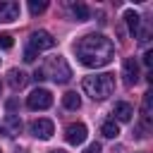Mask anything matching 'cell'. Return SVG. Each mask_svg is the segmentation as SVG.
<instances>
[{
	"instance_id": "1",
	"label": "cell",
	"mask_w": 153,
	"mask_h": 153,
	"mask_svg": "<svg viewBox=\"0 0 153 153\" xmlns=\"http://www.w3.org/2000/svg\"><path fill=\"white\" fill-rule=\"evenodd\" d=\"M74 53L81 65L98 69V67H105L115 57V45L103 33H86L84 38H79L74 43Z\"/></svg>"
},
{
	"instance_id": "2",
	"label": "cell",
	"mask_w": 153,
	"mask_h": 153,
	"mask_svg": "<svg viewBox=\"0 0 153 153\" xmlns=\"http://www.w3.org/2000/svg\"><path fill=\"white\" fill-rule=\"evenodd\" d=\"M81 88L93 100H105L115 88V74H108V72L105 74H91L81 81Z\"/></svg>"
},
{
	"instance_id": "3",
	"label": "cell",
	"mask_w": 153,
	"mask_h": 153,
	"mask_svg": "<svg viewBox=\"0 0 153 153\" xmlns=\"http://www.w3.org/2000/svg\"><path fill=\"white\" fill-rule=\"evenodd\" d=\"M41 72H43L45 79H53L55 84H67V81L72 79V69H69V65H67V60H65L62 55L48 57L45 65L41 67Z\"/></svg>"
},
{
	"instance_id": "4",
	"label": "cell",
	"mask_w": 153,
	"mask_h": 153,
	"mask_svg": "<svg viewBox=\"0 0 153 153\" xmlns=\"http://www.w3.org/2000/svg\"><path fill=\"white\" fill-rule=\"evenodd\" d=\"M26 105L31 110H48L53 105V93L48 88H33L26 98Z\"/></svg>"
},
{
	"instance_id": "5",
	"label": "cell",
	"mask_w": 153,
	"mask_h": 153,
	"mask_svg": "<svg viewBox=\"0 0 153 153\" xmlns=\"http://www.w3.org/2000/svg\"><path fill=\"white\" fill-rule=\"evenodd\" d=\"M53 45H55V38H53L48 31H33L31 38H29V50H33L36 55H38L41 50H50Z\"/></svg>"
},
{
	"instance_id": "6",
	"label": "cell",
	"mask_w": 153,
	"mask_h": 153,
	"mask_svg": "<svg viewBox=\"0 0 153 153\" xmlns=\"http://www.w3.org/2000/svg\"><path fill=\"white\" fill-rule=\"evenodd\" d=\"M29 129H31V134H33L36 139H41V141H48V139L55 134V124H53L50 120H43V117H41V120H33Z\"/></svg>"
},
{
	"instance_id": "7",
	"label": "cell",
	"mask_w": 153,
	"mask_h": 153,
	"mask_svg": "<svg viewBox=\"0 0 153 153\" xmlns=\"http://www.w3.org/2000/svg\"><path fill=\"white\" fill-rule=\"evenodd\" d=\"M86 124H81V122H72L67 129H65V139H67V143H72V146H79V143H84L86 141Z\"/></svg>"
},
{
	"instance_id": "8",
	"label": "cell",
	"mask_w": 153,
	"mask_h": 153,
	"mask_svg": "<svg viewBox=\"0 0 153 153\" xmlns=\"http://www.w3.org/2000/svg\"><path fill=\"white\" fill-rule=\"evenodd\" d=\"M19 12H22L19 2H14V0H5V2H0V22H2V24H10V22L19 19Z\"/></svg>"
},
{
	"instance_id": "9",
	"label": "cell",
	"mask_w": 153,
	"mask_h": 153,
	"mask_svg": "<svg viewBox=\"0 0 153 153\" xmlns=\"http://www.w3.org/2000/svg\"><path fill=\"white\" fill-rule=\"evenodd\" d=\"M122 76H124V84L127 86H134L139 81V62L134 57H127L124 65H122Z\"/></svg>"
},
{
	"instance_id": "10",
	"label": "cell",
	"mask_w": 153,
	"mask_h": 153,
	"mask_svg": "<svg viewBox=\"0 0 153 153\" xmlns=\"http://www.w3.org/2000/svg\"><path fill=\"white\" fill-rule=\"evenodd\" d=\"M0 131H2V136H17L22 131V120L17 115H7L2 127H0Z\"/></svg>"
},
{
	"instance_id": "11",
	"label": "cell",
	"mask_w": 153,
	"mask_h": 153,
	"mask_svg": "<svg viewBox=\"0 0 153 153\" xmlns=\"http://www.w3.org/2000/svg\"><path fill=\"white\" fill-rule=\"evenodd\" d=\"M112 115H115V120L117 122H129L131 120V115H134V108L129 105V103H115V108H112Z\"/></svg>"
},
{
	"instance_id": "12",
	"label": "cell",
	"mask_w": 153,
	"mask_h": 153,
	"mask_svg": "<svg viewBox=\"0 0 153 153\" xmlns=\"http://www.w3.org/2000/svg\"><path fill=\"white\" fill-rule=\"evenodd\" d=\"M7 76H10V86H12V88H24L26 81H29L26 72H22V69H10Z\"/></svg>"
},
{
	"instance_id": "13",
	"label": "cell",
	"mask_w": 153,
	"mask_h": 153,
	"mask_svg": "<svg viewBox=\"0 0 153 153\" xmlns=\"http://www.w3.org/2000/svg\"><path fill=\"white\" fill-rule=\"evenodd\" d=\"M124 22H127V26H129V33L136 36V31L141 29V17H139L134 10H127V12H124Z\"/></svg>"
},
{
	"instance_id": "14",
	"label": "cell",
	"mask_w": 153,
	"mask_h": 153,
	"mask_svg": "<svg viewBox=\"0 0 153 153\" xmlns=\"http://www.w3.org/2000/svg\"><path fill=\"white\" fill-rule=\"evenodd\" d=\"M151 100H153V93L146 91L143 93V105H141V122H143V127H151Z\"/></svg>"
},
{
	"instance_id": "15",
	"label": "cell",
	"mask_w": 153,
	"mask_h": 153,
	"mask_svg": "<svg viewBox=\"0 0 153 153\" xmlns=\"http://www.w3.org/2000/svg\"><path fill=\"white\" fill-rule=\"evenodd\" d=\"M100 134H103L105 139H115V136L120 134V127H117V122H115V120H105V122L100 124Z\"/></svg>"
},
{
	"instance_id": "16",
	"label": "cell",
	"mask_w": 153,
	"mask_h": 153,
	"mask_svg": "<svg viewBox=\"0 0 153 153\" xmlns=\"http://www.w3.org/2000/svg\"><path fill=\"white\" fill-rule=\"evenodd\" d=\"M62 105H65L67 110H79V105H81V98H79L74 91H67V93L62 96Z\"/></svg>"
},
{
	"instance_id": "17",
	"label": "cell",
	"mask_w": 153,
	"mask_h": 153,
	"mask_svg": "<svg viewBox=\"0 0 153 153\" xmlns=\"http://www.w3.org/2000/svg\"><path fill=\"white\" fill-rule=\"evenodd\" d=\"M72 14H74L79 22H86V19L91 17V10H88L84 2H74V5H72Z\"/></svg>"
},
{
	"instance_id": "18",
	"label": "cell",
	"mask_w": 153,
	"mask_h": 153,
	"mask_svg": "<svg viewBox=\"0 0 153 153\" xmlns=\"http://www.w3.org/2000/svg\"><path fill=\"white\" fill-rule=\"evenodd\" d=\"M45 7H48L45 0H31V2H29V12H31V14H41V12H45Z\"/></svg>"
},
{
	"instance_id": "19",
	"label": "cell",
	"mask_w": 153,
	"mask_h": 153,
	"mask_svg": "<svg viewBox=\"0 0 153 153\" xmlns=\"http://www.w3.org/2000/svg\"><path fill=\"white\" fill-rule=\"evenodd\" d=\"M12 45H14V38H12L10 33H0V48H2V50H10Z\"/></svg>"
},
{
	"instance_id": "20",
	"label": "cell",
	"mask_w": 153,
	"mask_h": 153,
	"mask_svg": "<svg viewBox=\"0 0 153 153\" xmlns=\"http://www.w3.org/2000/svg\"><path fill=\"white\" fill-rule=\"evenodd\" d=\"M143 65H146V67L153 65V50H146V53H143Z\"/></svg>"
},
{
	"instance_id": "21",
	"label": "cell",
	"mask_w": 153,
	"mask_h": 153,
	"mask_svg": "<svg viewBox=\"0 0 153 153\" xmlns=\"http://www.w3.org/2000/svg\"><path fill=\"white\" fill-rule=\"evenodd\" d=\"M24 60H26V62H33V60H36V53L26 48V50H24Z\"/></svg>"
},
{
	"instance_id": "22",
	"label": "cell",
	"mask_w": 153,
	"mask_h": 153,
	"mask_svg": "<svg viewBox=\"0 0 153 153\" xmlns=\"http://www.w3.org/2000/svg\"><path fill=\"white\" fill-rule=\"evenodd\" d=\"M84 153H100V143H96V141H93V143H91V146H88Z\"/></svg>"
},
{
	"instance_id": "23",
	"label": "cell",
	"mask_w": 153,
	"mask_h": 153,
	"mask_svg": "<svg viewBox=\"0 0 153 153\" xmlns=\"http://www.w3.org/2000/svg\"><path fill=\"white\" fill-rule=\"evenodd\" d=\"M33 79H36V81H43V79H45V76H43V72H41V67L33 72Z\"/></svg>"
},
{
	"instance_id": "24",
	"label": "cell",
	"mask_w": 153,
	"mask_h": 153,
	"mask_svg": "<svg viewBox=\"0 0 153 153\" xmlns=\"http://www.w3.org/2000/svg\"><path fill=\"white\" fill-rule=\"evenodd\" d=\"M50 153H67V151H62V148H55V151H50Z\"/></svg>"
},
{
	"instance_id": "25",
	"label": "cell",
	"mask_w": 153,
	"mask_h": 153,
	"mask_svg": "<svg viewBox=\"0 0 153 153\" xmlns=\"http://www.w3.org/2000/svg\"><path fill=\"white\" fill-rule=\"evenodd\" d=\"M0 93H2V81H0Z\"/></svg>"
},
{
	"instance_id": "26",
	"label": "cell",
	"mask_w": 153,
	"mask_h": 153,
	"mask_svg": "<svg viewBox=\"0 0 153 153\" xmlns=\"http://www.w3.org/2000/svg\"><path fill=\"white\" fill-rule=\"evenodd\" d=\"M0 153H2V151H0Z\"/></svg>"
}]
</instances>
